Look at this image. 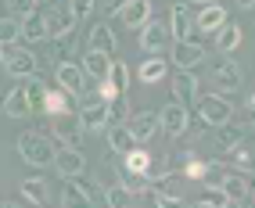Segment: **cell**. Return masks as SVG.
<instances>
[{"label":"cell","mask_w":255,"mask_h":208,"mask_svg":"<svg viewBox=\"0 0 255 208\" xmlns=\"http://www.w3.org/2000/svg\"><path fill=\"white\" fill-rule=\"evenodd\" d=\"M169 32H173V40L191 36V11H187V0L173 4V11H169Z\"/></svg>","instance_id":"cell-22"},{"label":"cell","mask_w":255,"mask_h":208,"mask_svg":"<svg viewBox=\"0 0 255 208\" xmlns=\"http://www.w3.org/2000/svg\"><path fill=\"white\" fill-rule=\"evenodd\" d=\"M40 4H54V0H40Z\"/></svg>","instance_id":"cell-42"},{"label":"cell","mask_w":255,"mask_h":208,"mask_svg":"<svg viewBox=\"0 0 255 208\" xmlns=\"http://www.w3.org/2000/svg\"><path fill=\"white\" fill-rule=\"evenodd\" d=\"M212 133H205L201 136V151L209 154V158H223V154H230L237 144L245 140V133L237 129V126H230V122H223V126H209Z\"/></svg>","instance_id":"cell-3"},{"label":"cell","mask_w":255,"mask_h":208,"mask_svg":"<svg viewBox=\"0 0 255 208\" xmlns=\"http://www.w3.org/2000/svg\"><path fill=\"white\" fill-rule=\"evenodd\" d=\"M158 118H162V133L165 136H183L187 133V126H191V111L183 108V104H165V108L158 111Z\"/></svg>","instance_id":"cell-13"},{"label":"cell","mask_w":255,"mask_h":208,"mask_svg":"<svg viewBox=\"0 0 255 208\" xmlns=\"http://www.w3.org/2000/svg\"><path fill=\"white\" fill-rule=\"evenodd\" d=\"M83 72H87L90 79H105L108 76V68H112V54H105V50H87V54H83Z\"/></svg>","instance_id":"cell-20"},{"label":"cell","mask_w":255,"mask_h":208,"mask_svg":"<svg viewBox=\"0 0 255 208\" xmlns=\"http://www.w3.org/2000/svg\"><path fill=\"white\" fill-rule=\"evenodd\" d=\"M79 122L87 133H105L108 129V101L105 97H97V94H79Z\"/></svg>","instance_id":"cell-4"},{"label":"cell","mask_w":255,"mask_h":208,"mask_svg":"<svg viewBox=\"0 0 255 208\" xmlns=\"http://www.w3.org/2000/svg\"><path fill=\"white\" fill-rule=\"evenodd\" d=\"M4 4H7V14H14V18H25L29 11L40 7V0H4Z\"/></svg>","instance_id":"cell-35"},{"label":"cell","mask_w":255,"mask_h":208,"mask_svg":"<svg viewBox=\"0 0 255 208\" xmlns=\"http://www.w3.org/2000/svg\"><path fill=\"white\" fill-rule=\"evenodd\" d=\"M54 79H58V86L61 90H69L72 97H79V94H87V72H83V65H76V61H61L58 65V72H54Z\"/></svg>","instance_id":"cell-11"},{"label":"cell","mask_w":255,"mask_h":208,"mask_svg":"<svg viewBox=\"0 0 255 208\" xmlns=\"http://www.w3.org/2000/svg\"><path fill=\"white\" fill-rule=\"evenodd\" d=\"M198 115L205 126H223V122H230L234 104L227 101V94H205V97H198Z\"/></svg>","instance_id":"cell-6"},{"label":"cell","mask_w":255,"mask_h":208,"mask_svg":"<svg viewBox=\"0 0 255 208\" xmlns=\"http://www.w3.org/2000/svg\"><path fill=\"white\" fill-rule=\"evenodd\" d=\"M223 22H227V7L219 4V0H216V4H205V7L198 11V18H194L198 32H216Z\"/></svg>","instance_id":"cell-18"},{"label":"cell","mask_w":255,"mask_h":208,"mask_svg":"<svg viewBox=\"0 0 255 208\" xmlns=\"http://www.w3.org/2000/svg\"><path fill=\"white\" fill-rule=\"evenodd\" d=\"M123 4H126V0H105V11H112V14H115V7H123Z\"/></svg>","instance_id":"cell-39"},{"label":"cell","mask_w":255,"mask_h":208,"mask_svg":"<svg viewBox=\"0 0 255 208\" xmlns=\"http://www.w3.org/2000/svg\"><path fill=\"white\" fill-rule=\"evenodd\" d=\"M180 172H183V180H201L209 172V162H201V158H187L183 165H180Z\"/></svg>","instance_id":"cell-33"},{"label":"cell","mask_w":255,"mask_h":208,"mask_svg":"<svg viewBox=\"0 0 255 208\" xmlns=\"http://www.w3.org/2000/svg\"><path fill=\"white\" fill-rule=\"evenodd\" d=\"M69 90H61V86H58V90H47V111L43 115H58V111H72V104H69Z\"/></svg>","instance_id":"cell-32"},{"label":"cell","mask_w":255,"mask_h":208,"mask_svg":"<svg viewBox=\"0 0 255 208\" xmlns=\"http://www.w3.org/2000/svg\"><path fill=\"white\" fill-rule=\"evenodd\" d=\"M187 4H201V7H205V4H216V0H187Z\"/></svg>","instance_id":"cell-41"},{"label":"cell","mask_w":255,"mask_h":208,"mask_svg":"<svg viewBox=\"0 0 255 208\" xmlns=\"http://www.w3.org/2000/svg\"><path fill=\"white\" fill-rule=\"evenodd\" d=\"M237 7H241V11H252V7H255V0H237Z\"/></svg>","instance_id":"cell-40"},{"label":"cell","mask_w":255,"mask_h":208,"mask_svg":"<svg viewBox=\"0 0 255 208\" xmlns=\"http://www.w3.org/2000/svg\"><path fill=\"white\" fill-rule=\"evenodd\" d=\"M83 122H79V115L76 111H58V115H50V136L61 144V147H79L83 140Z\"/></svg>","instance_id":"cell-5"},{"label":"cell","mask_w":255,"mask_h":208,"mask_svg":"<svg viewBox=\"0 0 255 208\" xmlns=\"http://www.w3.org/2000/svg\"><path fill=\"white\" fill-rule=\"evenodd\" d=\"M112 86H115V94H123L126 97V90H129V68L123 65V61H112V68H108V76H105Z\"/></svg>","instance_id":"cell-30"},{"label":"cell","mask_w":255,"mask_h":208,"mask_svg":"<svg viewBox=\"0 0 255 208\" xmlns=\"http://www.w3.org/2000/svg\"><path fill=\"white\" fill-rule=\"evenodd\" d=\"M212 83H216V94H234L237 86H241V65H237L230 54H216Z\"/></svg>","instance_id":"cell-7"},{"label":"cell","mask_w":255,"mask_h":208,"mask_svg":"<svg viewBox=\"0 0 255 208\" xmlns=\"http://www.w3.org/2000/svg\"><path fill=\"white\" fill-rule=\"evenodd\" d=\"M212 36H216V50H219V54H230V50H237V43H241V29L227 18L223 25L212 32Z\"/></svg>","instance_id":"cell-26"},{"label":"cell","mask_w":255,"mask_h":208,"mask_svg":"<svg viewBox=\"0 0 255 208\" xmlns=\"http://www.w3.org/2000/svg\"><path fill=\"white\" fill-rule=\"evenodd\" d=\"M76 183H79V190H83V201H87V205H108V201H105V190H101V187H94V183H83V176H79Z\"/></svg>","instance_id":"cell-34"},{"label":"cell","mask_w":255,"mask_h":208,"mask_svg":"<svg viewBox=\"0 0 255 208\" xmlns=\"http://www.w3.org/2000/svg\"><path fill=\"white\" fill-rule=\"evenodd\" d=\"M173 101L183 104V108H194L198 104V76L191 68H180V76L173 79Z\"/></svg>","instance_id":"cell-14"},{"label":"cell","mask_w":255,"mask_h":208,"mask_svg":"<svg viewBox=\"0 0 255 208\" xmlns=\"http://www.w3.org/2000/svg\"><path fill=\"white\" fill-rule=\"evenodd\" d=\"M22 40H25V43L47 40V14H43V11H29L25 18H22Z\"/></svg>","instance_id":"cell-21"},{"label":"cell","mask_w":255,"mask_h":208,"mask_svg":"<svg viewBox=\"0 0 255 208\" xmlns=\"http://www.w3.org/2000/svg\"><path fill=\"white\" fill-rule=\"evenodd\" d=\"M108 147L115 151V154H126L129 147H133V136H129V126L126 122H108Z\"/></svg>","instance_id":"cell-28"},{"label":"cell","mask_w":255,"mask_h":208,"mask_svg":"<svg viewBox=\"0 0 255 208\" xmlns=\"http://www.w3.org/2000/svg\"><path fill=\"white\" fill-rule=\"evenodd\" d=\"M43 14H47V40H61L69 32H76V14L69 4L58 11H50V4H43Z\"/></svg>","instance_id":"cell-10"},{"label":"cell","mask_w":255,"mask_h":208,"mask_svg":"<svg viewBox=\"0 0 255 208\" xmlns=\"http://www.w3.org/2000/svg\"><path fill=\"white\" fill-rule=\"evenodd\" d=\"M169 40H173V32H169V25H162V22H147V25L140 29V50H147V54L165 50Z\"/></svg>","instance_id":"cell-16"},{"label":"cell","mask_w":255,"mask_h":208,"mask_svg":"<svg viewBox=\"0 0 255 208\" xmlns=\"http://www.w3.org/2000/svg\"><path fill=\"white\" fill-rule=\"evenodd\" d=\"M90 47H94V50H105V54H115V50H119V36H115V29H112V25H105V22H97V25L90 29Z\"/></svg>","instance_id":"cell-24"},{"label":"cell","mask_w":255,"mask_h":208,"mask_svg":"<svg viewBox=\"0 0 255 208\" xmlns=\"http://www.w3.org/2000/svg\"><path fill=\"white\" fill-rule=\"evenodd\" d=\"M105 201H108L112 208H133V205H137V190H133L129 183L112 180V187L105 190Z\"/></svg>","instance_id":"cell-23"},{"label":"cell","mask_w":255,"mask_h":208,"mask_svg":"<svg viewBox=\"0 0 255 208\" xmlns=\"http://www.w3.org/2000/svg\"><path fill=\"white\" fill-rule=\"evenodd\" d=\"M18 154H22L25 165H32V169H47V165H54L58 147H54V140H50L47 133H40V129H25V133L18 136Z\"/></svg>","instance_id":"cell-1"},{"label":"cell","mask_w":255,"mask_h":208,"mask_svg":"<svg viewBox=\"0 0 255 208\" xmlns=\"http://www.w3.org/2000/svg\"><path fill=\"white\" fill-rule=\"evenodd\" d=\"M61 205H87V201H83V190H79L76 180H65V187H61Z\"/></svg>","instance_id":"cell-36"},{"label":"cell","mask_w":255,"mask_h":208,"mask_svg":"<svg viewBox=\"0 0 255 208\" xmlns=\"http://www.w3.org/2000/svg\"><path fill=\"white\" fill-rule=\"evenodd\" d=\"M245 122L255 126V94H248V101H245Z\"/></svg>","instance_id":"cell-38"},{"label":"cell","mask_w":255,"mask_h":208,"mask_svg":"<svg viewBox=\"0 0 255 208\" xmlns=\"http://www.w3.org/2000/svg\"><path fill=\"white\" fill-rule=\"evenodd\" d=\"M69 7H72V14H76V22H83V18L94 11V0H69Z\"/></svg>","instance_id":"cell-37"},{"label":"cell","mask_w":255,"mask_h":208,"mask_svg":"<svg viewBox=\"0 0 255 208\" xmlns=\"http://www.w3.org/2000/svg\"><path fill=\"white\" fill-rule=\"evenodd\" d=\"M22 86H25V97H29V108L36 111V115H43L47 111V83L32 72V76H25L22 79Z\"/></svg>","instance_id":"cell-19"},{"label":"cell","mask_w":255,"mask_h":208,"mask_svg":"<svg viewBox=\"0 0 255 208\" xmlns=\"http://www.w3.org/2000/svg\"><path fill=\"white\" fill-rule=\"evenodd\" d=\"M165 72H169V61L158 58V54H147V61L137 68V79L140 83H158V79H165Z\"/></svg>","instance_id":"cell-27"},{"label":"cell","mask_w":255,"mask_h":208,"mask_svg":"<svg viewBox=\"0 0 255 208\" xmlns=\"http://www.w3.org/2000/svg\"><path fill=\"white\" fill-rule=\"evenodd\" d=\"M14 40H22V18L4 14V18H0V47H4V43H14Z\"/></svg>","instance_id":"cell-31"},{"label":"cell","mask_w":255,"mask_h":208,"mask_svg":"<svg viewBox=\"0 0 255 208\" xmlns=\"http://www.w3.org/2000/svg\"><path fill=\"white\" fill-rule=\"evenodd\" d=\"M0 65L7 68L11 79H25V76L36 72V54L29 50L25 40H22V43L14 40V43H4V47H0Z\"/></svg>","instance_id":"cell-2"},{"label":"cell","mask_w":255,"mask_h":208,"mask_svg":"<svg viewBox=\"0 0 255 208\" xmlns=\"http://www.w3.org/2000/svg\"><path fill=\"white\" fill-rule=\"evenodd\" d=\"M219 190L227 194L230 205H248V187H245L241 172H227V176H219Z\"/></svg>","instance_id":"cell-17"},{"label":"cell","mask_w":255,"mask_h":208,"mask_svg":"<svg viewBox=\"0 0 255 208\" xmlns=\"http://www.w3.org/2000/svg\"><path fill=\"white\" fill-rule=\"evenodd\" d=\"M126 126H129L133 144H147L151 136H158V129H162V118H158V111H155V108H147V111L129 115V118H126Z\"/></svg>","instance_id":"cell-8"},{"label":"cell","mask_w":255,"mask_h":208,"mask_svg":"<svg viewBox=\"0 0 255 208\" xmlns=\"http://www.w3.org/2000/svg\"><path fill=\"white\" fill-rule=\"evenodd\" d=\"M4 115H11V118H25V115H32L29 97H25V86H22V83L4 97Z\"/></svg>","instance_id":"cell-25"},{"label":"cell","mask_w":255,"mask_h":208,"mask_svg":"<svg viewBox=\"0 0 255 208\" xmlns=\"http://www.w3.org/2000/svg\"><path fill=\"white\" fill-rule=\"evenodd\" d=\"M115 18H119V25L123 29H144L147 22H151V0H126L123 7H115Z\"/></svg>","instance_id":"cell-9"},{"label":"cell","mask_w":255,"mask_h":208,"mask_svg":"<svg viewBox=\"0 0 255 208\" xmlns=\"http://www.w3.org/2000/svg\"><path fill=\"white\" fill-rule=\"evenodd\" d=\"M54 169L61 172L65 180H79L83 172H87V154H83L79 147H61L54 154Z\"/></svg>","instance_id":"cell-12"},{"label":"cell","mask_w":255,"mask_h":208,"mask_svg":"<svg viewBox=\"0 0 255 208\" xmlns=\"http://www.w3.org/2000/svg\"><path fill=\"white\" fill-rule=\"evenodd\" d=\"M205 58H209V50L201 47L198 40H191V36H187V40H176V47H173V61H176L180 68H198Z\"/></svg>","instance_id":"cell-15"},{"label":"cell","mask_w":255,"mask_h":208,"mask_svg":"<svg viewBox=\"0 0 255 208\" xmlns=\"http://www.w3.org/2000/svg\"><path fill=\"white\" fill-rule=\"evenodd\" d=\"M18 190H22V198H25L29 205H47V198H50V190H47V183H43L40 176L22 180V183H18Z\"/></svg>","instance_id":"cell-29"}]
</instances>
